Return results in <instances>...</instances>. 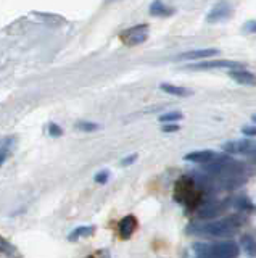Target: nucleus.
<instances>
[{"label":"nucleus","mask_w":256,"mask_h":258,"mask_svg":"<svg viewBox=\"0 0 256 258\" xmlns=\"http://www.w3.org/2000/svg\"><path fill=\"white\" fill-rule=\"evenodd\" d=\"M174 200L187 207H197L202 200V192L195 189V181L184 176L174 186Z\"/></svg>","instance_id":"1"},{"label":"nucleus","mask_w":256,"mask_h":258,"mask_svg":"<svg viewBox=\"0 0 256 258\" xmlns=\"http://www.w3.org/2000/svg\"><path fill=\"white\" fill-rule=\"evenodd\" d=\"M243 219L240 216H229V218H222L218 221L208 223L203 226V231L209 235H216V237H227L232 235L242 226Z\"/></svg>","instance_id":"2"},{"label":"nucleus","mask_w":256,"mask_h":258,"mask_svg":"<svg viewBox=\"0 0 256 258\" xmlns=\"http://www.w3.org/2000/svg\"><path fill=\"white\" fill-rule=\"evenodd\" d=\"M148 32H150L148 24L142 23V24H137V26H132V27H127V29H124L119 34V39L127 47L140 46V44H143L147 41Z\"/></svg>","instance_id":"3"},{"label":"nucleus","mask_w":256,"mask_h":258,"mask_svg":"<svg viewBox=\"0 0 256 258\" xmlns=\"http://www.w3.org/2000/svg\"><path fill=\"white\" fill-rule=\"evenodd\" d=\"M209 257L211 258H237L238 257V245L231 240L226 242L209 245Z\"/></svg>","instance_id":"4"},{"label":"nucleus","mask_w":256,"mask_h":258,"mask_svg":"<svg viewBox=\"0 0 256 258\" xmlns=\"http://www.w3.org/2000/svg\"><path fill=\"white\" fill-rule=\"evenodd\" d=\"M232 16V7L229 3L226 2H221V3H216L213 8H211V12L207 16V21L208 23H221V21H226L229 20Z\"/></svg>","instance_id":"5"},{"label":"nucleus","mask_w":256,"mask_h":258,"mask_svg":"<svg viewBox=\"0 0 256 258\" xmlns=\"http://www.w3.org/2000/svg\"><path fill=\"white\" fill-rule=\"evenodd\" d=\"M256 145L252 141H229L222 145V150L226 153H255Z\"/></svg>","instance_id":"6"},{"label":"nucleus","mask_w":256,"mask_h":258,"mask_svg":"<svg viewBox=\"0 0 256 258\" xmlns=\"http://www.w3.org/2000/svg\"><path fill=\"white\" fill-rule=\"evenodd\" d=\"M219 68L235 70V68H242V63L227 62V60H216V62H203V63H197V65L187 67V70H219Z\"/></svg>","instance_id":"7"},{"label":"nucleus","mask_w":256,"mask_h":258,"mask_svg":"<svg viewBox=\"0 0 256 258\" xmlns=\"http://www.w3.org/2000/svg\"><path fill=\"white\" fill-rule=\"evenodd\" d=\"M139 226L137 218L134 215H127L119 221L118 224V231H119V237L121 239H131L132 234L136 233V229Z\"/></svg>","instance_id":"8"},{"label":"nucleus","mask_w":256,"mask_h":258,"mask_svg":"<svg viewBox=\"0 0 256 258\" xmlns=\"http://www.w3.org/2000/svg\"><path fill=\"white\" fill-rule=\"evenodd\" d=\"M229 76L237 82V84H242V86H256V74L250 73L247 70H231L229 71Z\"/></svg>","instance_id":"9"},{"label":"nucleus","mask_w":256,"mask_h":258,"mask_svg":"<svg viewBox=\"0 0 256 258\" xmlns=\"http://www.w3.org/2000/svg\"><path fill=\"white\" fill-rule=\"evenodd\" d=\"M218 53H219L218 48H198V50H188L177 55V60H202V58L214 57Z\"/></svg>","instance_id":"10"},{"label":"nucleus","mask_w":256,"mask_h":258,"mask_svg":"<svg viewBox=\"0 0 256 258\" xmlns=\"http://www.w3.org/2000/svg\"><path fill=\"white\" fill-rule=\"evenodd\" d=\"M216 158V153L213 150H197V152H190L184 157L186 162H192V163H200V164H207L209 162H213Z\"/></svg>","instance_id":"11"},{"label":"nucleus","mask_w":256,"mask_h":258,"mask_svg":"<svg viewBox=\"0 0 256 258\" xmlns=\"http://www.w3.org/2000/svg\"><path fill=\"white\" fill-rule=\"evenodd\" d=\"M176 13V10L169 7V5H166L163 2H152L150 5V15L152 16H158V18H168V16H172Z\"/></svg>","instance_id":"12"},{"label":"nucleus","mask_w":256,"mask_h":258,"mask_svg":"<svg viewBox=\"0 0 256 258\" xmlns=\"http://www.w3.org/2000/svg\"><path fill=\"white\" fill-rule=\"evenodd\" d=\"M160 89L166 92V94H171V95H176V97H190L193 92L190 89H186V87H181V86H174V84H169V82H163L160 84Z\"/></svg>","instance_id":"13"},{"label":"nucleus","mask_w":256,"mask_h":258,"mask_svg":"<svg viewBox=\"0 0 256 258\" xmlns=\"http://www.w3.org/2000/svg\"><path fill=\"white\" fill-rule=\"evenodd\" d=\"M222 210H224V207H222L221 204H208V205H203V207L198 210V218H202V219L214 218V216H218Z\"/></svg>","instance_id":"14"},{"label":"nucleus","mask_w":256,"mask_h":258,"mask_svg":"<svg viewBox=\"0 0 256 258\" xmlns=\"http://www.w3.org/2000/svg\"><path fill=\"white\" fill-rule=\"evenodd\" d=\"M32 15H34L36 18L42 20L44 23L50 24V26H61V24H65V23H66V20L63 18V16H60V15H52V13H41V12H34Z\"/></svg>","instance_id":"15"},{"label":"nucleus","mask_w":256,"mask_h":258,"mask_svg":"<svg viewBox=\"0 0 256 258\" xmlns=\"http://www.w3.org/2000/svg\"><path fill=\"white\" fill-rule=\"evenodd\" d=\"M95 233V226H81V228H76L73 233L68 234V240L70 242H76L79 240L81 237H89Z\"/></svg>","instance_id":"16"},{"label":"nucleus","mask_w":256,"mask_h":258,"mask_svg":"<svg viewBox=\"0 0 256 258\" xmlns=\"http://www.w3.org/2000/svg\"><path fill=\"white\" fill-rule=\"evenodd\" d=\"M240 244H242V249H243L245 254H247L248 257H252V258H256V240H255V237L245 234L240 237Z\"/></svg>","instance_id":"17"},{"label":"nucleus","mask_w":256,"mask_h":258,"mask_svg":"<svg viewBox=\"0 0 256 258\" xmlns=\"http://www.w3.org/2000/svg\"><path fill=\"white\" fill-rule=\"evenodd\" d=\"M76 129L82 131V133H93V131L100 129V126L97 123H92V121H77Z\"/></svg>","instance_id":"18"},{"label":"nucleus","mask_w":256,"mask_h":258,"mask_svg":"<svg viewBox=\"0 0 256 258\" xmlns=\"http://www.w3.org/2000/svg\"><path fill=\"white\" fill-rule=\"evenodd\" d=\"M158 119L161 123H172V121H177V119H182V113L181 112H169V113L161 115Z\"/></svg>","instance_id":"19"},{"label":"nucleus","mask_w":256,"mask_h":258,"mask_svg":"<svg viewBox=\"0 0 256 258\" xmlns=\"http://www.w3.org/2000/svg\"><path fill=\"white\" fill-rule=\"evenodd\" d=\"M0 254H5V255L15 254V247L10 244L8 240H5L3 237H0Z\"/></svg>","instance_id":"20"},{"label":"nucleus","mask_w":256,"mask_h":258,"mask_svg":"<svg viewBox=\"0 0 256 258\" xmlns=\"http://www.w3.org/2000/svg\"><path fill=\"white\" fill-rule=\"evenodd\" d=\"M235 207L240 208V210H252L253 204H252V202H250L248 199H245V197H240V199H237Z\"/></svg>","instance_id":"21"},{"label":"nucleus","mask_w":256,"mask_h":258,"mask_svg":"<svg viewBox=\"0 0 256 258\" xmlns=\"http://www.w3.org/2000/svg\"><path fill=\"white\" fill-rule=\"evenodd\" d=\"M47 131H48V134L52 136V137H60L61 134H63V129H61L60 126L55 124V123H50L47 126Z\"/></svg>","instance_id":"22"},{"label":"nucleus","mask_w":256,"mask_h":258,"mask_svg":"<svg viewBox=\"0 0 256 258\" xmlns=\"http://www.w3.org/2000/svg\"><path fill=\"white\" fill-rule=\"evenodd\" d=\"M108 179H110V171H108V169H102V171H98L95 174V183H98V184H105Z\"/></svg>","instance_id":"23"},{"label":"nucleus","mask_w":256,"mask_h":258,"mask_svg":"<svg viewBox=\"0 0 256 258\" xmlns=\"http://www.w3.org/2000/svg\"><path fill=\"white\" fill-rule=\"evenodd\" d=\"M8 144H12V142H7V144H5L3 147H0V166H2V164L5 163V160H7L8 158Z\"/></svg>","instance_id":"24"},{"label":"nucleus","mask_w":256,"mask_h":258,"mask_svg":"<svg viewBox=\"0 0 256 258\" xmlns=\"http://www.w3.org/2000/svg\"><path fill=\"white\" fill-rule=\"evenodd\" d=\"M179 129H181V126L176 124V123H168V124H164L163 128H161L163 133H177Z\"/></svg>","instance_id":"25"},{"label":"nucleus","mask_w":256,"mask_h":258,"mask_svg":"<svg viewBox=\"0 0 256 258\" xmlns=\"http://www.w3.org/2000/svg\"><path fill=\"white\" fill-rule=\"evenodd\" d=\"M243 31L248 34H256V21H247L243 24Z\"/></svg>","instance_id":"26"},{"label":"nucleus","mask_w":256,"mask_h":258,"mask_svg":"<svg viewBox=\"0 0 256 258\" xmlns=\"http://www.w3.org/2000/svg\"><path fill=\"white\" fill-rule=\"evenodd\" d=\"M242 133H243L245 136L255 137V136H256V126H243V128H242Z\"/></svg>","instance_id":"27"},{"label":"nucleus","mask_w":256,"mask_h":258,"mask_svg":"<svg viewBox=\"0 0 256 258\" xmlns=\"http://www.w3.org/2000/svg\"><path fill=\"white\" fill-rule=\"evenodd\" d=\"M137 160V153H132V155H129V157H126V158H122L121 160V163L124 164V166H129V164H132Z\"/></svg>","instance_id":"28"},{"label":"nucleus","mask_w":256,"mask_h":258,"mask_svg":"<svg viewBox=\"0 0 256 258\" xmlns=\"http://www.w3.org/2000/svg\"><path fill=\"white\" fill-rule=\"evenodd\" d=\"M253 121L256 123V115H253Z\"/></svg>","instance_id":"29"},{"label":"nucleus","mask_w":256,"mask_h":258,"mask_svg":"<svg viewBox=\"0 0 256 258\" xmlns=\"http://www.w3.org/2000/svg\"><path fill=\"white\" fill-rule=\"evenodd\" d=\"M87 258H95V257H87Z\"/></svg>","instance_id":"30"},{"label":"nucleus","mask_w":256,"mask_h":258,"mask_svg":"<svg viewBox=\"0 0 256 258\" xmlns=\"http://www.w3.org/2000/svg\"><path fill=\"white\" fill-rule=\"evenodd\" d=\"M255 153H256V149H255Z\"/></svg>","instance_id":"31"}]
</instances>
